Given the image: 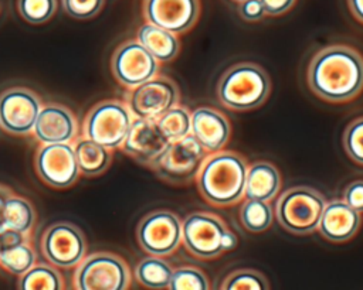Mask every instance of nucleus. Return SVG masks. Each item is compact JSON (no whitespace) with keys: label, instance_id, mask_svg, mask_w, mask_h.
Instances as JSON below:
<instances>
[{"label":"nucleus","instance_id":"f257e3e1","mask_svg":"<svg viewBox=\"0 0 363 290\" xmlns=\"http://www.w3.org/2000/svg\"><path fill=\"white\" fill-rule=\"evenodd\" d=\"M308 85L323 100L342 103L363 89V57L347 45H329L315 54L308 66Z\"/></svg>","mask_w":363,"mask_h":290},{"label":"nucleus","instance_id":"f03ea898","mask_svg":"<svg viewBox=\"0 0 363 290\" xmlns=\"http://www.w3.org/2000/svg\"><path fill=\"white\" fill-rule=\"evenodd\" d=\"M247 161L242 156L220 150L204 160L196 180L201 197L217 207H230L244 197Z\"/></svg>","mask_w":363,"mask_h":290},{"label":"nucleus","instance_id":"7ed1b4c3","mask_svg":"<svg viewBox=\"0 0 363 290\" xmlns=\"http://www.w3.org/2000/svg\"><path fill=\"white\" fill-rule=\"evenodd\" d=\"M271 92L268 74L252 62L228 68L217 83V98L228 109L251 110L261 106Z\"/></svg>","mask_w":363,"mask_h":290},{"label":"nucleus","instance_id":"20e7f679","mask_svg":"<svg viewBox=\"0 0 363 290\" xmlns=\"http://www.w3.org/2000/svg\"><path fill=\"white\" fill-rule=\"evenodd\" d=\"M182 242L199 259H214L235 248L237 236L224 221L208 212H193L182 222Z\"/></svg>","mask_w":363,"mask_h":290},{"label":"nucleus","instance_id":"39448f33","mask_svg":"<svg viewBox=\"0 0 363 290\" xmlns=\"http://www.w3.org/2000/svg\"><path fill=\"white\" fill-rule=\"evenodd\" d=\"M326 201L311 187H294L278 198L275 215L284 229L295 235H308L318 229Z\"/></svg>","mask_w":363,"mask_h":290},{"label":"nucleus","instance_id":"423d86ee","mask_svg":"<svg viewBox=\"0 0 363 290\" xmlns=\"http://www.w3.org/2000/svg\"><path fill=\"white\" fill-rule=\"evenodd\" d=\"M130 280L128 263L112 252L85 255L74 273V287L78 290H126Z\"/></svg>","mask_w":363,"mask_h":290},{"label":"nucleus","instance_id":"0eeeda50","mask_svg":"<svg viewBox=\"0 0 363 290\" xmlns=\"http://www.w3.org/2000/svg\"><path fill=\"white\" fill-rule=\"evenodd\" d=\"M133 115L126 102L106 99L94 105L82 123V136L108 147L119 149L129 132Z\"/></svg>","mask_w":363,"mask_h":290},{"label":"nucleus","instance_id":"6e6552de","mask_svg":"<svg viewBox=\"0 0 363 290\" xmlns=\"http://www.w3.org/2000/svg\"><path fill=\"white\" fill-rule=\"evenodd\" d=\"M207 154L206 149L190 133L176 141H170L152 170L169 184L184 185L197 177Z\"/></svg>","mask_w":363,"mask_h":290},{"label":"nucleus","instance_id":"1a4fd4ad","mask_svg":"<svg viewBox=\"0 0 363 290\" xmlns=\"http://www.w3.org/2000/svg\"><path fill=\"white\" fill-rule=\"evenodd\" d=\"M136 239L146 253L169 256L182 243V222L172 211L149 212L138 224Z\"/></svg>","mask_w":363,"mask_h":290},{"label":"nucleus","instance_id":"9d476101","mask_svg":"<svg viewBox=\"0 0 363 290\" xmlns=\"http://www.w3.org/2000/svg\"><path fill=\"white\" fill-rule=\"evenodd\" d=\"M180 93L174 81L167 76H153L140 85L130 88L126 105L133 117L159 119L170 108L179 105Z\"/></svg>","mask_w":363,"mask_h":290},{"label":"nucleus","instance_id":"9b49d317","mask_svg":"<svg viewBox=\"0 0 363 290\" xmlns=\"http://www.w3.org/2000/svg\"><path fill=\"white\" fill-rule=\"evenodd\" d=\"M43 256L57 267H75L86 255V240L82 231L71 222L50 225L41 236Z\"/></svg>","mask_w":363,"mask_h":290},{"label":"nucleus","instance_id":"f8f14e48","mask_svg":"<svg viewBox=\"0 0 363 290\" xmlns=\"http://www.w3.org/2000/svg\"><path fill=\"white\" fill-rule=\"evenodd\" d=\"M34 167L41 181L54 188H68L81 175L72 143L40 144Z\"/></svg>","mask_w":363,"mask_h":290},{"label":"nucleus","instance_id":"ddd939ff","mask_svg":"<svg viewBox=\"0 0 363 290\" xmlns=\"http://www.w3.org/2000/svg\"><path fill=\"white\" fill-rule=\"evenodd\" d=\"M43 102L24 86H13L0 93V127L13 136L33 133Z\"/></svg>","mask_w":363,"mask_h":290},{"label":"nucleus","instance_id":"4468645a","mask_svg":"<svg viewBox=\"0 0 363 290\" xmlns=\"http://www.w3.org/2000/svg\"><path fill=\"white\" fill-rule=\"evenodd\" d=\"M111 71L122 86L130 89L156 76L159 61L138 40H128L115 50Z\"/></svg>","mask_w":363,"mask_h":290},{"label":"nucleus","instance_id":"2eb2a0df","mask_svg":"<svg viewBox=\"0 0 363 290\" xmlns=\"http://www.w3.org/2000/svg\"><path fill=\"white\" fill-rule=\"evenodd\" d=\"M169 144L170 140L155 119L133 117L121 149L136 163L152 170Z\"/></svg>","mask_w":363,"mask_h":290},{"label":"nucleus","instance_id":"dca6fc26","mask_svg":"<svg viewBox=\"0 0 363 290\" xmlns=\"http://www.w3.org/2000/svg\"><path fill=\"white\" fill-rule=\"evenodd\" d=\"M143 17L146 23L172 33L189 31L200 17L199 0H145Z\"/></svg>","mask_w":363,"mask_h":290},{"label":"nucleus","instance_id":"f3484780","mask_svg":"<svg viewBox=\"0 0 363 290\" xmlns=\"http://www.w3.org/2000/svg\"><path fill=\"white\" fill-rule=\"evenodd\" d=\"M78 120L67 106L45 103L37 116L33 134L40 144L74 143L78 137Z\"/></svg>","mask_w":363,"mask_h":290},{"label":"nucleus","instance_id":"a211bd4d","mask_svg":"<svg viewBox=\"0 0 363 290\" xmlns=\"http://www.w3.org/2000/svg\"><path fill=\"white\" fill-rule=\"evenodd\" d=\"M190 133L210 154L224 149L231 136V127L228 119L221 112L201 106L191 112Z\"/></svg>","mask_w":363,"mask_h":290},{"label":"nucleus","instance_id":"6ab92c4d","mask_svg":"<svg viewBox=\"0 0 363 290\" xmlns=\"http://www.w3.org/2000/svg\"><path fill=\"white\" fill-rule=\"evenodd\" d=\"M360 224V212L345 201H330L322 211L318 231L325 239L340 243L352 239L357 233Z\"/></svg>","mask_w":363,"mask_h":290},{"label":"nucleus","instance_id":"aec40b11","mask_svg":"<svg viewBox=\"0 0 363 290\" xmlns=\"http://www.w3.org/2000/svg\"><path fill=\"white\" fill-rule=\"evenodd\" d=\"M281 188L278 168L269 161H255L247 170L244 197L247 199L271 201Z\"/></svg>","mask_w":363,"mask_h":290},{"label":"nucleus","instance_id":"412c9836","mask_svg":"<svg viewBox=\"0 0 363 290\" xmlns=\"http://www.w3.org/2000/svg\"><path fill=\"white\" fill-rule=\"evenodd\" d=\"M136 40L159 61L169 62L174 59L180 50L179 38L174 33L162 27L145 23L136 33Z\"/></svg>","mask_w":363,"mask_h":290},{"label":"nucleus","instance_id":"4be33fe9","mask_svg":"<svg viewBox=\"0 0 363 290\" xmlns=\"http://www.w3.org/2000/svg\"><path fill=\"white\" fill-rule=\"evenodd\" d=\"M79 173L85 177H95L105 173L112 163V150L85 137H77L72 143Z\"/></svg>","mask_w":363,"mask_h":290},{"label":"nucleus","instance_id":"5701e85b","mask_svg":"<svg viewBox=\"0 0 363 290\" xmlns=\"http://www.w3.org/2000/svg\"><path fill=\"white\" fill-rule=\"evenodd\" d=\"M172 273V266L162 256L150 255L136 265L133 274L138 283L143 287L162 290L169 287Z\"/></svg>","mask_w":363,"mask_h":290},{"label":"nucleus","instance_id":"b1692460","mask_svg":"<svg viewBox=\"0 0 363 290\" xmlns=\"http://www.w3.org/2000/svg\"><path fill=\"white\" fill-rule=\"evenodd\" d=\"M34 225L35 209L33 204L27 198L13 192L7 198L4 208V228H11L30 236Z\"/></svg>","mask_w":363,"mask_h":290},{"label":"nucleus","instance_id":"393cba45","mask_svg":"<svg viewBox=\"0 0 363 290\" xmlns=\"http://www.w3.org/2000/svg\"><path fill=\"white\" fill-rule=\"evenodd\" d=\"M21 290H61L64 280L57 266L51 263H34L26 273L18 276Z\"/></svg>","mask_w":363,"mask_h":290},{"label":"nucleus","instance_id":"a878e982","mask_svg":"<svg viewBox=\"0 0 363 290\" xmlns=\"http://www.w3.org/2000/svg\"><path fill=\"white\" fill-rule=\"evenodd\" d=\"M156 122L170 141H176L191 132V113L180 105L170 108Z\"/></svg>","mask_w":363,"mask_h":290},{"label":"nucleus","instance_id":"bb28decb","mask_svg":"<svg viewBox=\"0 0 363 290\" xmlns=\"http://www.w3.org/2000/svg\"><path fill=\"white\" fill-rule=\"evenodd\" d=\"M240 219L250 232H264L271 226L274 212L268 201L247 199L240 209Z\"/></svg>","mask_w":363,"mask_h":290},{"label":"nucleus","instance_id":"cd10ccee","mask_svg":"<svg viewBox=\"0 0 363 290\" xmlns=\"http://www.w3.org/2000/svg\"><path fill=\"white\" fill-rule=\"evenodd\" d=\"M37 255L31 248L30 242H24L18 246L4 249L0 252V266L9 273L21 276L31 266H34Z\"/></svg>","mask_w":363,"mask_h":290},{"label":"nucleus","instance_id":"c85d7f7f","mask_svg":"<svg viewBox=\"0 0 363 290\" xmlns=\"http://www.w3.org/2000/svg\"><path fill=\"white\" fill-rule=\"evenodd\" d=\"M224 290H268L267 277L252 269H240L230 273L220 286Z\"/></svg>","mask_w":363,"mask_h":290},{"label":"nucleus","instance_id":"c756f323","mask_svg":"<svg viewBox=\"0 0 363 290\" xmlns=\"http://www.w3.org/2000/svg\"><path fill=\"white\" fill-rule=\"evenodd\" d=\"M18 14L30 24H43L57 11V0H17Z\"/></svg>","mask_w":363,"mask_h":290},{"label":"nucleus","instance_id":"7c9ffc66","mask_svg":"<svg viewBox=\"0 0 363 290\" xmlns=\"http://www.w3.org/2000/svg\"><path fill=\"white\" fill-rule=\"evenodd\" d=\"M170 290H208L210 283L207 276L190 266H183L172 273V279L169 283Z\"/></svg>","mask_w":363,"mask_h":290},{"label":"nucleus","instance_id":"2f4dec72","mask_svg":"<svg viewBox=\"0 0 363 290\" xmlns=\"http://www.w3.org/2000/svg\"><path fill=\"white\" fill-rule=\"evenodd\" d=\"M343 147L357 164H363V116L353 120L343 133Z\"/></svg>","mask_w":363,"mask_h":290},{"label":"nucleus","instance_id":"473e14b6","mask_svg":"<svg viewBox=\"0 0 363 290\" xmlns=\"http://www.w3.org/2000/svg\"><path fill=\"white\" fill-rule=\"evenodd\" d=\"M105 0H61L64 11L77 20L95 17L104 7Z\"/></svg>","mask_w":363,"mask_h":290},{"label":"nucleus","instance_id":"72a5a7b5","mask_svg":"<svg viewBox=\"0 0 363 290\" xmlns=\"http://www.w3.org/2000/svg\"><path fill=\"white\" fill-rule=\"evenodd\" d=\"M343 201L357 212H363V181L357 180L350 182L345 192Z\"/></svg>","mask_w":363,"mask_h":290},{"label":"nucleus","instance_id":"f704fd0d","mask_svg":"<svg viewBox=\"0 0 363 290\" xmlns=\"http://www.w3.org/2000/svg\"><path fill=\"white\" fill-rule=\"evenodd\" d=\"M238 11L240 16L247 21H259L265 16L261 0H244L240 3Z\"/></svg>","mask_w":363,"mask_h":290},{"label":"nucleus","instance_id":"c9c22d12","mask_svg":"<svg viewBox=\"0 0 363 290\" xmlns=\"http://www.w3.org/2000/svg\"><path fill=\"white\" fill-rule=\"evenodd\" d=\"M24 242H30V236L18 232L16 229H11V228H3L0 231V248H1V250L18 246Z\"/></svg>","mask_w":363,"mask_h":290},{"label":"nucleus","instance_id":"e433bc0d","mask_svg":"<svg viewBox=\"0 0 363 290\" xmlns=\"http://www.w3.org/2000/svg\"><path fill=\"white\" fill-rule=\"evenodd\" d=\"M265 14L279 16L286 13L295 3V0H261Z\"/></svg>","mask_w":363,"mask_h":290},{"label":"nucleus","instance_id":"4c0bfd02","mask_svg":"<svg viewBox=\"0 0 363 290\" xmlns=\"http://www.w3.org/2000/svg\"><path fill=\"white\" fill-rule=\"evenodd\" d=\"M13 194V191L0 184V231L4 228V208H6V202H7V198Z\"/></svg>","mask_w":363,"mask_h":290},{"label":"nucleus","instance_id":"58836bf2","mask_svg":"<svg viewBox=\"0 0 363 290\" xmlns=\"http://www.w3.org/2000/svg\"><path fill=\"white\" fill-rule=\"evenodd\" d=\"M349 8L352 11V14L360 21L363 23V0H347Z\"/></svg>","mask_w":363,"mask_h":290},{"label":"nucleus","instance_id":"ea45409f","mask_svg":"<svg viewBox=\"0 0 363 290\" xmlns=\"http://www.w3.org/2000/svg\"><path fill=\"white\" fill-rule=\"evenodd\" d=\"M234 1H238V3H241V1H244V0H234Z\"/></svg>","mask_w":363,"mask_h":290},{"label":"nucleus","instance_id":"a19ab883","mask_svg":"<svg viewBox=\"0 0 363 290\" xmlns=\"http://www.w3.org/2000/svg\"><path fill=\"white\" fill-rule=\"evenodd\" d=\"M0 252H1V248H0Z\"/></svg>","mask_w":363,"mask_h":290},{"label":"nucleus","instance_id":"79ce46f5","mask_svg":"<svg viewBox=\"0 0 363 290\" xmlns=\"http://www.w3.org/2000/svg\"><path fill=\"white\" fill-rule=\"evenodd\" d=\"M0 8H1V6H0Z\"/></svg>","mask_w":363,"mask_h":290}]
</instances>
